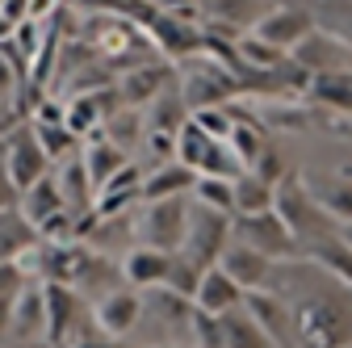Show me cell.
<instances>
[{
    "mask_svg": "<svg viewBox=\"0 0 352 348\" xmlns=\"http://www.w3.org/2000/svg\"><path fill=\"white\" fill-rule=\"evenodd\" d=\"M17 101H21V67L9 51H0V105L13 113Z\"/></svg>",
    "mask_w": 352,
    "mask_h": 348,
    "instance_id": "obj_38",
    "label": "cell"
},
{
    "mask_svg": "<svg viewBox=\"0 0 352 348\" xmlns=\"http://www.w3.org/2000/svg\"><path fill=\"white\" fill-rule=\"evenodd\" d=\"M227 147H231V155L243 164V172L252 168V160L264 151V147H269V143H264V135H260V126L256 122H248V118H239L235 122V130H231V139H227Z\"/></svg>",
    "mask_w": 352,
    "mask_h": 348,
    "instance_id": "obj_35",
    "label": "cell"
},
{
    "mask_svg": "<svg viewBox=\"0 0 352 348\" xmlns=\"http://www.w3.org/2000/svg\"><path fill=\"white\" fill-rule=\"evenodd\" d=\"M218 331H223V348H273V340L260 331V323L243 307L218 315Z\"/></svg>",
    "mask_w": 352,
    "mask_h": 348,
    "instance_id": "obj_29",
    "label": "cell"
},
{
    "mask_svg": "<svg viewBox=\"0 0 352 348\" xmlns=\"http://www.w3.org/2000/svg\"><path fill=\"white\" fill-rule=\"evenodd\" d=\"M93 323H97V331L109 336V340L130 336V331L143 323V294L130 290V285H113L109 294H101V298L93 302Z\"/></svg>",
    "mask_w": 352,
    "mask_h": 348,
    "instance_id": "obj_10",
    "label": "cell"
},
{
    "mask_svg": "<svg viewBox=\"0 0 352 348\" xmlns=\"http://www.w3.org/2000/svg\"><path fill=\"white\" fill-rule=\"evenodd\" d=\"M139 294H143V315H155V323L164 327L168 340H189V323H193V311H197L193 298L172 294L168 285H151V290H139Z\"/></svg>",
    "mask_w": 352,
    "mask_h": 348,
    "instance_id": "obj_13",
    "label": "cell"
},
{
    "mask_svg": "<svg viewBox=\"0 0 352 348\" xmlns=\"http://www.w3.org/2000/svg\"><path fill=\"white\" fill-rule=\"evenodd\" d=\"M55 5H59V0H25V21H42Z\"/></svg>",
    "mask_w": 352,
    "mask_h": 348,
    "instance_id": "obj_44",
    "label": "cell"
},
{
    "mask_svg": "<svg viewBox=\"0 0 352 348\" xmlns=\"http://www.w3.org/2000/svg\"><path fill=\"white\" fill-rule=\"evenodd\" d=\"M298 260H311L315 269H323L327 277H336L340 285L352 290V243L344 239V231H331V235H319L311 243H302Z\"/></svg>",
    "mask_w": 352,
    "mask_h": 348,
    "instance_id": "obj_21",
    "label": "cell"
},
{
    "mask_svg": "<svg viewBox=\"0 0 352 348\" xmlns=\"http://www.w3.org/2000/svg\"><path fill=\"white\" fill-rule=\"evenodd\" d=\"M231 206L235 214H260V210H273V185L260 181L256 172H239L231 181ZM231 214V219H235Z\"/></svg>",
    "mask_w": 352,
    "mask_h": 348,
    "instance_id": "obj_30",
    "label": "cell"
},
{
    "mask_svg": "<svg viewBox=\"0 0 352 348\" xmlns=\"http://www.w3.org/2000/svg\"><path fill=\"white\" fill-rule=\"evenodd\" d=\"M42 340H47V298H42V285L38 281H30L13 298L9 344H42Z\"/></svg>",
    "mask_w": 352,
    "mask_h": 348,
    "instance_id": "obj_20",
    "label": "cell"
},
{
    "mask_svg": "<svg viewBox=\"0 0 352 348\" xmlns=\"http://www.w3.org/2000/svg\"><path fill=\"white\" fill-rule=\"evenodd\" d=\"M218 269H223L243 294H252V290H273V277H277L273 260H264L260 252H252V248H243L235 239L223 248V256H218Z\"/></svg>",
    "mask_w": 352,
    "mask_h": 348,
    "instance_id": "obj_14",
    "label": "cell"
},
{
    "mask_svg": "<svg viewBox=\"0 0 352 348\" xmlns=\"http://www.w3.org/2000/svg\"><path fill=\"white\" fill-rule=\"evenodd\" d=\"M248 172H256L260 181H269V185H277V181L285 177V172H289V168H285V160H281V155H277L273 147H264V151H260V155L252 160V168H248Z\"/></svg>",
    "mask_w": 352,
    "mask_h": 348,
    "instance_id": "obj_40",
    "label": "cell"
},
{
    "mask_svg": "<svg viewBox=\"0 0 352 348\" xmlns=\"http://www.w3.org/2000/svg\"><path fill=\"white\" fill-rule=\"evenodd\" d=\"M181 101H185V109L189 113H197V109H210V105H227V101H239L243 97V84H239V76H231L223 63H214L210 55H193L189 59V67H185V80H181Z\"/></svg>",
    "mask_w": 352,
    "mask_h": 348,
    "instance_id": "obj_5",
    "label": "cell"
},
{
    "mask_svg": "<svg viewBox=\"0 0 352 348\" xmlns=\"http://www.w3.org/2000/svg\"><path fill=\"white\" fill-rule=\"evenodd\" d=\"M59 5H76V0H59Z\"/></svg>",
    "mask_w": 352,
    "mask_h": 348,
    "instance_id": "obj_49",
    "label": "cell"
},
{
    "mask_svg": "<svg viewBox=\"0 0 352 348\" xmlns=\"http://www.w3.org/2000/svg\"><path fill=\"white\" fill-rule=\"evenodd\" d=\"M306 97L319 101L323 109H336V113H348V118H352V67H348V72L311 76V84H306Z\"/></svg>",
    "mask_w": 352,
    "mask_h": 348,
    "instance_id": "obj_28",
    "label": "cell"
},
{
    "mask_svg": "<svg viewBox=\"0 0 352 348\" xmlns=\"http://www.w3.org/2000/svg\"><path fill=\"white\" fill-rule=\"evenodd\" d=\"M193 307L201 315H227V311H239L243 307V290L223 273V269H201V281H197V294H193Z\"/></svg>",
    "mask_w": 352,
    "mask_h": 348,
    "instance_id": "obj_23",
    "label": "cell"
},
{
    "mask_svg": "<svg viewBox=\"0 0 352 348\" xmlns=\"http://www.w3.org/2000/svg\"><path fill=\"white\" fill-rule=\"evenodd\" d=\"M189 202L210 206V210H218V214H235V206H231V181H223V177H197Z\"/></svg>",
    "mask_w": 352,
    "mask_h": 348,
    "instance_id": "obj_36",
    "label": "cell"
},
{
    "mask_svg": "<svg viewBox=\"0 0 352 348\" xmlns=\"http://www.w3.org/2000/svg\"><path fill=\"white\" fill-rule=\"evenodd\" d=\"M168 80H172L168 63H130L113 80V93H118L122 105H151L168 89Z\"/></svg>",
    "mask_w": 352,
    "mask_h": 348,
    "instance_id": "obj_17",
    "label": "cell"
},
{
    "mask_svg": "<svg viewBox=\"0 0 352 348\" xmlns=\"http://www.w3.org/2000/svg\"><path fill=\"white\" fill-rule=\"evenodd\" d=\"M306 185L336 227H352V168L315 172V177H306Z\"/></svg>",
    "mask_w": 352,
    "mask_h": 348,
    "instance_id": "obj_19",
    "label": "cell"
},
{
    "mask_svg": "<svg viewBox=\"0 0 352 348\" xmlns=\"http://www.w3.org/2000/svg\"><path fill=\"white\" fill-rule=\"evenodd\" d=\"M197 281H201V269L193 265V260H185L181 252H172L164 285H168L172 294H185V298H193V294H197Z\"/></svg>",
    "mask_w": 352,
    "mask_h": 348,
    "instance_id": "obj_37",
    "label": "cell"
},
{
    "mask_svg": "<svg viewBox=\"0 0 352 348\" xmlns=\"http://www.w3.org/2000/svg\"><path fill=\"white\" fill-rule=\"evenodd\" d=\"M34 243H38V231L21 219V210H5V214H0V260H17Z\"/></svg>",
    "mask_w": 352,
    "mask_h": 348,
    "instance_id": "obj_31",
    "label": "cell"
},
{
    "mask_svg": "<svg viewBox=\"0 0 352 348\" xmlns=\"http://www.w3.org/2000/svg\"><path fill=\"white\" fill-rule=\"evenodd\" d=\"M289 59L306 72V76H323V72H348L352 67V51L344 47V42L327 38L323 30H315L306 42H298V47L289 51Z\"/></svg>",
    "mask_w": 352,
    "mask_h": 348,
    "instance_id": "obj_18",
    "label": "cell"
},
{
    "mask_svg": "<svg viewBox=\"0 0 352 348\" xmlns=\"http://www.w3.org/2000/svg\"><path fill=\"white\" fill-rule=\"evenodd\" d=\"M118 93H113V84H93L88 93H76L63 113H67V126H72V135L84 139V135H101V126L118 113Z\"/></svg>",
    "mask_w": 352,
    "mask_h": 348,
    "instance_id": "obj_11",
    "label": "cell"
},
{
    "mask_svg": "<svg viewBox=\"0 0 352 348\" xmlns=\"http://www.w3.org/2000/svg\"><path fill=\"white\" fill-rule=\"evenodd\" d=\"M9 327H13V298H0V348L9 344Z\"/></svg>",
    "mask_w": 352,
    "mask_h": 348,
    "instance_id": "obj_43",
    "label": "cell"
},
{
    "mask_svg": "<svg viewBox=\"0 0 352 348\" xmlns=\"http://www.w3.org/2000/svg\"><path fill=\"white\" fill-rule=\"evenodd\" d=\"M17 202H21V193H17L13 181L5 177V168H0V214H5V210H17Z\"/></svg>",
    "mask_w": 352,
    "mask_h": 348,
    "instance_id": "obj_42",
    "label": "cell"
},
{
    "mask_svg": "<svg viewBox=\"0 0 352 348\" xmlns=\"http://www.w3.org/2000/svg\"><path fill=\"white\" fill-rule=\"evenodd\" d=\"M289 290H277L289 307L294 348H352V290L315 269L311 260H285Z\"/></svg>",
    "mask_w": 352,
    "mask_h": 348,
    "instance_id": "obj_1",
    "label": "cell"
},
{
    "mask_svg": "<svg viewBox=\"0 0 352 348\" xmlns=\"http://www.w3.org/2000/svg\"><path fill=\"white\" fill-rule=\"evenodd\" d=\"M231 239L260 252L273 265H285V260H298V239L289 235V227L277 219V210H260V214H235L231 219Z\"/></svg>",
    "mask_w": 352,
    "mask_h": 348,
    "instance_id": "obj_6",
    "label": "cell"
},
{
    "mask_svg": "<svg viewBox=\"0 0 352 348\" xmlns=\"http://www.w3.org/2000/svg\"><path fill=\"white\" fill-rule=\"evenodd\" d=\"M193 181L197 172H189L185 164H155L151 172H143V197L139 202H160V197H189L193 193Z\"/></svg>",
    "mask_w": 352,
    "mask_h": 348,
    "instance_id": "obj_27",
    "label": "cell"
},
{
    "mask_svg": "<svg viewBox=\"0 0 352 348\" xmlns=\"http://www.w3.org/2000/svg\"><path fill=\"white\" fill-rule=\"evenodd\" d=\"M315 30H323L327 38L344 42L352 51V0H323L315 13Z\"/></svg>",
    "mask_w": 352,
    "mask_h": 348,
    "instance_id": "obj_34",
    "label": "cell"
},
{
    "mask_svg": "<svg viewBox=\"0 0 352 348\" xmlns=\"http://www.w3.org/2000/svg\"><path fill=\"white\" fill-rule=\"evenodd\" d=\"M185 223H189V197H160V202H139L130 235L143 248H160V252H181L185 239Z\"/></svg>",
    "mask_w": 352,
    "mask_h": 348,
    "instance_id": "obj_3",
    "label": "cell"
},
{
    "mask_svg": "<svg viewBox=\"0 0 352 348\" xmlns=\"http://www.w3.org/2000/svg\"><path fill=\"white\" fill-rule=\"evenodd\" d=\"M273 5L277 0H201V13L210 17V34H227L235 42L239 34H252Z\"/></svg>",
    "mask_w": 352,
    "mask_h": 348,
    "instance_id": "obj_12",
    "label": "cell"
},
{
    "mask_svg": "<svg viewBox=\"0 0 352 348\" xmlns=\"http://www.w3.org/2000/svg\"><path fill=\"white\" fill-rule=\"evenodd\" d=\"M243 311L260 323V331L273 340V348H294V327H289V307L277 290H252L243 294Z\"/></svg>",
    "mask_w": 352,
    "mask_h": 348,
    "instance_id": "obj_16",
    "label": "cell"
},
{
    "mask_svg": "<svg viewBox=\"0 0 352 348\" xmlns=\"http://www.w3.org/2000/svg\"><path fill=\"white\" fill-rule=\"evenodd\" d=\"M25 285L30 281H25V273H21L17 260H0V298H17Z\"/></svg>",
    "mask_w": 352,
    "mask_h": 348,
    "instance_id": "obj_41",
    "label": "cell"
},
{
    "mask_svg": "<svg viewBox=\"0 0 352 348\" xmlns=\"http://www.w3.org/2000/svg\"><path fill=\"white\" fill-rule=\"evenodd\" d=\"M239 118H243L239 101H227V105H210V109H197V113H193L189 122H193V126L201 130V135H210L214 143H227Z\"/></svg>",
    "mask_w": 352,
    "mask_h": 348,
    "instance_id": "obj_32",
    "label": "cell"
},
{
    "mask_svg": "<svg viewBox=\"0 0 352 348\" xmlns=\"http://www.w3.org/2000/svg\"><path fill=\"white\" fill-rule=\"evenodd\" d=\"M42 298H47V344L67 348L80 336L97 331V323H93V302H88L80 290L59 285V281H42Z\"/></svg>",
    "mask_w": 352,
    "mask_h": 348,
    "instance_id": "obj_4",
    "label": "cell"
},
{
    "mask_svg": "<svg viewBox=\"0 0 352 348\" xmlns=\"http://www.w3.org/2000/svg\"><path fill=\"white\" fill-rule=\"evenodd\" d=\"M30 130H34L38 147L47 151V160H51V164H59V160H67L72 151H80V139L72 135L67 113H63V105H59V101H42V105H38V113H34V122H30Z\"/></svg>",
    "mask_w": 352,
    "mask_h": 348,
    "instance_id": "obj_15",
    "label": "cell"
},
{
    "mask_svg": "<svg viewBox=\"0 0 352 348\" xmlns=\"http://www.w3.org/2000/svg\"><path fill=\"white\" fill-rule=\"evenodd\" d=\"M168 260H172V252H160V248H143V243H135V248L126 252V260H122V281H126L130 290L164 285V277H168Z\"/></svg>",
    "mask_w": 352,
    "mask_h": 348,
    "instance_id": "obj_25",
    "label": "cell"
},
{
    "mask_svg": "<svg viewBox=\"0 0 352 348\" xmlns=\"http://www.w3.org/2000/svg\"><path fill=\"white\" fill-rule=\"evenodd\" d=\"M67 348H113V340L109 336H101V331H88V336H80L76 344H67Z\"/></svg>",
    "mask_w": 352,
    "mask_h": 348,
    "instance_id": "obj_45",
    "label": "cell"
},
{
    "mask_svg": "<svg viewBox=\"0 0 352 348\" xmlns=\"http://www.w3.org/2000/svg\"><path fill=\"white\" fill-rule=\"evenodd\" d=\"M151 348H193L189 340H168V344H151Z\"/></svg>",
    "mask_w": 352,
    "mask_h": 348,
    "instance_id": "obj_47",
    "label": "cell"
},
{
    "mask_svg": "<svg viewBox=\"0 0 352 348\" xmlns=\"http://www.w3.org/2000/svg\"><path fill=\"white\" fill-rule=\"evenodd\" d=\"M55 185H59V197H63V206H67L72 219H80V214L93 210V197H97V193H93V185H88V172H84L80 151H72L67 160H59Z\"/></svg>",
    "mask_w": 352,
    "mask_h": 348,
    "instance_id": "obj_24",
    "label": "cell"
},
{
    "mask_svg": "<svg viewBox=\"0 0 352 348\" xmlns=\"http://www.w3.org/2000/svg\"><path fill=\"white\" fill-rule=\"evenodd\" d=\"M260 42H269L273 51L289 55L298 42H306L315 34V9H306V5H273L269 13H264L252 30Z\"/></svg>",
    "mask_w": 352,
    "mask_h": 348,
    "instance_id": "obj_8",
    "label": "cell"
},
{
    "mask_svg": "<svg viewBox=\"0 0 352 348\" xmlns=\"http://www.w3.org/2000/svg\"><path fill=\"white\" fill-rule=\"evenodd\" d=\"M189 344H193V348H223L218 315H201V311H193V323H189Z\"/></svg>",
    "mask_w": 352,
    "mask_h": 348,
    "instance_id": "obj_39",
    "label": "cell"
},
{
    "mask_svg": "<svg viewBox=\"0 0 352 348\" xmlns=\"http://www.w3.org/2000/svg\"><path fill=\"white\" fill-rule=\"evenodd\" d=\"M13 30H17V25H13L5 13H0V42H9V38H13Z\"/></svg>",
    "mask_w": 352,
    "mask_h": 348,
    "instance_id": "obj_46",
    "label": "cell"
},
{
    "mask_svg": "<svg viewBox=\"0 0 352 348\" xmlns=\"http://www.w3.org/2000/svg\"><path fill=\"white\" fill-rule=\"evenodd\" d=\"M340 231H344V239H348V243H352V227H340Z\"/></svg>",
    "mask_w": 352,
    "mask_h": 348,
    "instance_id": "obj_48",
    "label": "cell"
},
{
    "mask_svg": "<svg viewBox=\"0 0 352 348\" xmlns=\"http://www.w3.org/2000/svg\"><path fill=\"white\" fill-rule=\"evenodd\" d=\"M227 243H231V214H218L210 206L189 202V223H185L181 256L193 260L197 269H214Z\"/></svg>",
    "mask_w": 352,
    "mask_h": 348,
    "instance_id": "obj_7",
    "label": "cell"
},
{
    "mask_svg": "<svg viewBox=\"0 0 352 348\" xmlns=\"http://www.w3.org/2000/svg\"><path fill=\"white\" fill-rule=\"evenodd\" d=\"M273 210H277V219L289 227V235L298 239V252H302V243L340 231L327 219V210L315 202V193H311V185H306L302 172H285V177L273 185Z\"/></svg>",
    "mask_w": 352,
    "mask_h": 348,
    "instance_id": "obj_2",
    "label": "cell"
},
{
    "mask_svg": "<svg viewBox=\"0 0 352 348\" xmlns=\"http://www.w3.org/2000/svg\"><path fill=\"white\" fill-rule=\"evenodd\" d=\"M139 197H143V168L126 164V168H118L113 177H109V181L97 189V197H93V210L101 214V219H113L118 210L139 206Z\"/></svg>",
    "mask_w": 352,
    "mask_h": 348,
    "instance_id": "obj_22",
    "label": "cell"
},
{
    "mask_svg": "<svg viewBox=\"0 0 352 348\" xmlns=\"http://www.w3.org/2000/svg\"><path fill=\"white\" fill-rule=\"evenodd\" d=\"M0 168H5V177L13 181V189L25 193L34 181H42L51 172V160H47V151L38 147L34 130L21 126V130H9V135H5V160H0Z\"/></svg>",
    "mask_w": 352,
    "mask_h": 348,
    "instance_id": "obj_9",
    "label": "cell"
},
{
    "mask_svg": "<svg viewBox=\"0 0 352 348\" xmlns=\"http://www.w3.org/2000/svg\"><path fill=\"white\" fill-rule=\"evenodd\" d=\"M189 122V109H185V101H181V93H160L155 101H151V113H147V130H160V135H176Z\"/></svg>",
    "mask_w": 352,
    "mask_h": 348,
    "instance_id": "obj_33",
    "label": "cell"
},
{
    "mask_svg": "<svg viewBox=\"0 0 352 348\" xmlns=\"http://www.w3.org/2000/svg\"><path fill=\"white\" fill-rule=\"evenodd\" d=\"M80 160H84V172H88V185H93V193L113 177L118 168L130 164L126 151H122L113 139H105V135H88V143L80 147Z\"/></svg>",
    "mask_w": 352,
    "mask_h": 348,
    "instance_id": "obj_26",
    "label": "cell"
}]
</instances>
